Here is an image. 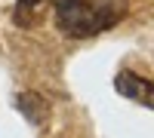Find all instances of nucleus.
Segmentation results:
<instances>
[{"label":"nucleus","instance_id":"nucleus-1","mask_svg":"<svg viewBox=\"0 0 154 138\" xmlns=\"http://www.w3.org/2000/svg\"><path fill=\"white\" fill-rule=\"evenodd\" d=\"M120 12L108 3L96 0H56V22L71 37H96L99 31L111 28Z\"/></svg>","mask_w":154,"mask_h":138},{"label":"nucleus","instance_id":"nucleus-2","mask_svg":"<svg viewBox=\"0 0 154 138\" xmlns=\"http://www.w3.org/2000/svg\"><path fill=\"white\" fill-rule=\"evenodd\" d=\"M114 89H117L123 98H130V101L145 104V107L154 110V83L151 80L139 77V74H133V71H120L117 77H114Z\"/></svg>","mask_w":154,"mask_h":138},{"label":"nucleus","instance_id":"nucleus-3","mask_svg":"<svg viewBox=\"0 0 154 138\" xmlns=\"http://www.w3.org/2000/svg\"><path fill=\"white\" fill-rule=\"evenodd\" d=\"M16 107H19V114L31 123V126H43L46 123V114H49V107H46V101L37 92H22L19 98H16Z\"/></svg>","mask_w":154,"mask_h":138},{"label":"nucleus","instance_id":"nucleus-4","mask_svg":"<svg viewBox=\"0 0 154 138\" xmlns=\"http://www.w3.org/2000/svg\"><path fill=\"white\" fill-rule=\"evenodd\" d=\"M43 0H19V6H16V22L19 25H31L34 16H37V9H40Z\"/></svg>","mask_w":154,"mask_h":138}]
</instances>
